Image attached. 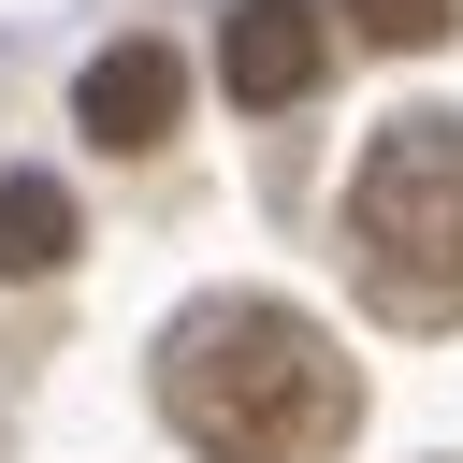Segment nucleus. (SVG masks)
<instances>
[{
	"label": "nucleus",
	"instance_id": "1",
	"mask_svg": "<svg viewBox=\"0 0 463 463\" xmlns=\"http://www.w3.org/2000/svg\"><path fill=\"white\" fill-rule=\"evenodd\" d=\"M159 420L203 463H333L362 420V376L333 362V333L275 289H217L159 333Z\"/></svg>",
	"mask_w": 463,
	"mask_h": 463
},
{
	"label": "nucleus",
	"instance_id": "2",
	"mask_svg": "<svg viewBox=\"0 0 463 463\" xmlns=\"http://www.w3.org/2000/svg\"><path fill=\"white\" fill-rule=\"evenodd\" d=\"M347 260L376 318L449 333L463 318V116H391L347 174Z\"/></svg>",
	"mask_w": 463,
	"mask_h": 463
},
{
	"label": "nucleus",
	"instance_id": "3",
	"mask_svg": "<svg viewBox=\"0 0 463 463\" xmlns=\"http://www.w3.org/2000/svg\"><path fill=\"white\" fill-rule=\"evenodd\" d=\"M174 101H188V72H174V43H101L87 58V87H72V116H87V145H174Z\"/></svg>",
	"mask_w": 463,
	"mask_h": 463
},
{
	"label": "nucleus",
	"instance_id": "4",
	"mask_svg": "<svg viewBox=\"0 0 463 463\" xmlns=\"http://www.w3.org/2000/svg\"><path fill=\"white\" fill-rule=\"evenodd\" d=\"M318 58H333V29L304 0H232V29H217V87L232 101H304Z\"/></svg>",
	"mask_w": 463,
	"mask_h": 463
},
{
	"label": "nucleus",
	"instance_id": "5",
	"mask_svg": "<svg viewBox=\"0 0 463 463\" xmlns=\"http://www.w3.org/2000/svg\"><path fill=\"white\" fill-rule=\"evenodd\" d=\"M72 260V188L58 174H0V275H58Z\"/></svg>",
	"mask_w": 463,
	"mask_h": 463
},
{
	"label": "nucleus",
	"instance_id": "6",
	"mask_svg": "<svg viewBox=\"0 0 463 463\" xmlns=\"http://www.w3.org/2000/svg\"><path fill=\"white\" fill-rule=\"evenodd\" d=\"M362 43H391V58H420V43H449V0H333Z\"/></svg>",
	"mask_w": 463,
	"mask_h": 463
}]
</instances>
